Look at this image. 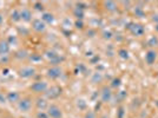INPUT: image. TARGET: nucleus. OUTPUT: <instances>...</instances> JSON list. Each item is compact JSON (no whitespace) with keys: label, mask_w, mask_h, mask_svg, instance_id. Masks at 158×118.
<instances>
[{"label":"nucleus","mask_w":158,"mask_h":118,"mask_svg":"<svg viewBox=\"0 0 158 118\" xmlns=\"http://www.w3.org/2000/svg\"><path fill=\"white\" fill-rule=\"evenodd\" d=\"M47 115L50 118H61L63 117V112L61 109L56 104H51L47 109Z\"/></svg>","instance_id":"1"},{"label":"nucleus","mask_w":158,"mask_h":118,"mask_svg":"<svg viewBox=\"0 0 158 118\" xmlns=\"http://www.w3.org/2000/svg\"><path fill=\"white\" fill-rule=\"evenodd\" d=\"M61 87L60 86H57V85H54V86H52L51 89H47V91H46V97L47 98H50V99H56V98H58L59 96L61 94Z\"/></svg>","instance_id":"2"},{"label":"nucleus","mask_w":158,"mask_h":118,"mask_svg":"<svg viewBox=\"0 0 158 118\" xmlns=\"http://www.w3.org/2000/svg\"><path fill=\"white\" fill-rule=\"evenodd\" d=\"M47 89L49 87H47V83L46 82H35V83H33V84L31 85V90L37 93L46 92Z\"/></svg>","instance_id":"3"},{"label":"nucleus","mask_w":158,"mask_h":118,"mask_svg":"<svg viewBox=\"0 0 158 118\" xmlns=\"http://www.w3.org/2000/svg\"><path fill=\"white\" fill-rule=\"evenodd\" d=\"M18 108L21 112H28L32 108V101L30 98H23L21 101H19Z\"/></svg>","instance_id":"4"},{"label":"nucleus","mask_w":158,"mask_h":118,"mask_svg":"<svg viewBox=\"0 0 158 118\" xmlns=\"http://www.w3.org/2000/svg\"><path fill=\"white\" fill-rule=\"evenodd\" d=\"M129 30H130L134 35H137V37H141V35H143L144 32H145L144 26L141 25V24H130Z\"/></svg>","instance_id":"5"},{"label":"nucleus","mask_w":158,"mask_h":118,"mask_svg":"<svg viewBox=\"0 0 158 118\" xmlns=\"http://www.w3.org/2000/svg\"><path fill=\"white\" fill-rule=\"evenodd\" d=\"M32 27L37 32H44L46 30V24L42 21V19H34L32 23Z\"/></svg>","instance_id":"6"},{"label":"nucleus","mask_w":158,"mask_h":118,"mask_svg":"<svg viewBox=\"0 0 158 118\" xmlns=\"http://www.w3.org/2000/svg\"><path fill=\"white\" fill-rule=\"evenodd\" d=\"M61 76V70L58 66H53V68H49L47 71V77L51 79H58L59 77Z\"/></svg>","instance_id":"7"},{"label":"nucleus","mask_w":158,"mask_h":118,"mask_svg":"<svg viewBox=\"0 0 158 118\" xmlns=\"http://www.w3.org/2000/svg\"><path fill=\"white\" fill-rule=\"evenodd\" d=\"M34 73H35V70L33 68H24L19 71V76L23 78H31L34 76Z\"/></svg>","instance_id":"8"},{"label":"nucleus","mask_w":158,"mask_h":118,"mask_svg":"<svg viewBox=\"0 0 158 118\" xmlns=\"http://www.w3.org/2000/svg\"><path fill=\"white\" fill-rule=\"evenodd\" d=\"M156 58H157V53L152 50L148 51V53L145 54V61H146L149 65H152V64L156 61Z\"/></svg>","instance_id":"9"},{"label":"nucleus","mask_w":158,"mask_h":118,"mask_svg":"<svg viewBox=\"0 0 158 118\" xmlns=\"http://www.w3.org/2000/svg\"><path fill=\"white\" fill-rule=\"evenodd\" d=\"M111 98H112V92H111V90H110L108 87H104L103 91H101V101H104V103H108V101H110Z\"/></svg>","instance_id":"10"},{"label":"nucleus","mask_w":158,"mask_h":118,"mask_svg":"<svg viewBox=\"0 0 158 118\" xmlns=\"http://www.w3.org/2000/svg\"><path fill=\"white\" fill-rule=\"evenodd\" d=\"M20 19L24 20V21H31V19H32V13H31V11L27 9H23V11L20 12Z\"/></svg>","instance_id":"11"},{"label":"nucleus","mask_w":158,"mask_h":118,"mask_svg":"<svg viewBox=\"0 0 158 118\" xmlns=\"http://www.w3.org/2000/svg\"><path fill=\"white\" fill-rule=\"evenodd\" d=\"M46 56H47V58L51 60V63H52V64H57V63H59V61H61V59H63V58H60V57H59V54L54 53V52H52V51H51V52L49 51Z\"/></svg>","instance_id":"12"},{"label":"nucleus","mask_w":158,"mask_h":118,"mask_svg":"<svg viewBox=\"0 0 158 118\" xmlns=\"http://www.w3.org/2000/svg\"><path fill=\"white\" fill-rule=\"evenodd\" d=\"M19 97H20L19 93L12 91V92H9L6 94V101L9 103H16V101H19Z\"/></svg>","instance_id":"13"},{"label":"nucleus","mask_w":158,"mask_h":118,"mask_svg":"<svg viewBox=\"0 0 158 118\" xmlns=\"http://www.w3.org/2000/svg\"><path fill=\"white\" fill-rule=\"evenodd\" d=\"M42 20L45 24H52V23L54 21V17H53V14H51V13H44L42 17Z\"/></svg>","instance_id":"14"},{"label":"nucleus","mask_w":158,"mask_h":118,"mask_svg":"<svg viewBox=\"0 0 158 118\" xmlns=\"http://www.w3.org/2000/svg\"><path fill=\"white\" fill-rule=\"evenodd\" d=\"M9 51V45L7 42H0V54H6Z\"/></svg>","instance_id":"15"},{"label":"nucleus","mask_w":158,"mask_h":118,"mask_svg":"<svg viewBox=\"0 0 158 118\" xmlns=\"http://www.w3.org/2000/svg\"><path fill=\"white\" fill-rule=\"evenodd\" d=\"M37 108L42 111L44 109L47 108V101H45L44 98H38V99H37Z\"/></svg>","instance_id":"16"},{"label":"nucleus","mask_w":158,"mask_h":118,"mask_svg":"<svg viewBox=\"0 0 158 118\" xmlns=\"http://www.w3.org/2000/svg\"><path fill=\"white\" fill-rule=\"evenodd\" d=\"M105 9H108V11H111V12L116 11L117 9L116 2H113V1H106V2H105Z\"/></svg>","instance_id":"17"},{"label":"nucleus","mask_w":158,"mask_h":118,"mask_svg":"<svg viewBox=\"0 0 158 118\" xmlns=\"http://www.w3.org/2000/svg\"><path fill=\"white\" fill-rule=\"evenodd\" d=\"M11 19H12L13 21H18V20H21V19H20V12H18L17 9H14V11L12 12V14H11Z\"/></svg>","instance_id":"18"},{"label":"nucleus","mask_w":158,"mask_h":118,"mask_svg":"<svg viewBox=\"0 0 158 118\" xmlns=\"http://www.w3.org/2000/svg\"><path fill=\"white\" fill-rule=\"evenodd\" d=\"M148 45L149 46H157L158 45V38L157 37H151L148 42Z\"/></svg>","instance_id":"19"},{"label":"nucleus","mask_w":158,"mask_h":118,"mask_svg":"<svg viewBox=\"0 0 158 118\" xmlns=\"http://www.w3.org/2000/svg\"><path fill=\"white\" fill-rule=\"evenodd\" d=\"M134 14L137 16V17H144V11H143V9L141 7H138V6H136V9H134Z\"/></svg>","instance_id":"20"},{"label":"nucleus","mask_w":158,"mask_h":118,"mask_svg":"<svg viewBox=\"0 0 158 118\" xmlns=\"http://www.w3.org/2000/svg\"><path fill=\"white\" fill-rule=\"evenodd\" d=\"M120 84H122V80L119 79V78H115L113 80H112V87H119L120 86Z\"/></svg>","instance_id":"21"},{"label":"nucleus","mask_w":158,"mask_h":118,"mask_svg":"<svg viewBox=\"0 0 158 118\" xmlns=\"http://www.w3.org/2000/svg\"><path fill=\"white\" fill-rule=\"evenodd\" d=\"M119 56H120L123 59L129 58V53H127V51H126V50H120V51H119Z\"/></svg>","instance_id":"22"},{"label":"nucleus","mask_w":158,"mask_h":118,"mask_svg":"<svg viewBox=\"0 0 158 118\" xmlns=\"http://www.w3.org/2000/svg\"><path fill=\"white\" fill-rule=\"evenodd\" d=\"M37 118H50V117H49L47 112H44V111H39V112L37 113Z\"/></svg>","instance_id":"23"},{"label":"nucleus","mask_w":158,"mask_h":118,"mask_svg":"<svg viewBox=\"0 0 158 118\" xmlns=\"http://www.w3.org/2000/svg\"><path fill=\"white\" fill-rule=\"evenodd\" d=\"M84 118H96V113H94L93 111H87V112L85 113Z\"/></svg>","instance_id":"24"},{"label":"nucleus","mask_w":158,"mask_h":118,"mask_svg":"<svg viewBox=\"0 0 158 118\" xmlns=\"http://www.w3.org/2000/svg\"><path fill=\"white\" fill-rule=\"evenodd\" d=\"M75 14L77 16V18H79V19H82V18H83V16H84L83 11H82V9H79L78 7H77V9L75 11Z\"/></svg>","instance_id":"25"},{"label":"nucleus","mask_w":158,"mask_h":118,"mask_svg":"<svg viewBox=\"0 0 158 118\" xmlns=\"http://www.w3.org/2000/svg\"><path fill=\"white\" fill-rule=\"evenodd\" d=\"M77 105H78V108H80V109H86V103H85V101H84L83 99L78 101Z\"/></svg>","instance_id":"26"},{"label":"nucleus","mask_w":158,"mask_h":118,"mask_svg":"<svg viewBox=\"0 0 158 118\" xmlns=\"http://www.w3.org/2000/svg\"><path fill=\"white\" fill-rule=\"evenodd\" d=\"M34 6H35V9H38V11H42V9H44V7H42V4H39V2H35V4H34Z\"/></svg>","instance_id":"27"},{"label":"nucleus","mask_w":158,"mask_h":118,"mask_svg":"<svg viewBox=\"0 0 158 118\" xmlns=\"http://www.w3.org/2000/svg\"><path fill=\"white\" fill-rule=\"evenodd\" d=\"M123 115H124V109L120 108L119 109V115H118V118H123Z\"/></svg>","instance_id":"28"},{"label":"nucleus","mask_w":158,"mask_h":118,"mask_svg":"<svg viewBox=\"0 0 158 118\" xmlns=\"http://www.w3.org/2000/svg\"><path fill=\"white\" fill-rule=\"evenodd\" d=\"M75 25H77V27L82 28V27H83V23H82V21H77V24H75Z\"/></svg>","instance_id":"29"},{"label":"nucleus","mask_w":158,"mask_h":118,"mask_svg":"<svg viewBox=\"0 0 158 118\" xmlns=\"http://www.w3.org/2000/svg\"><path fill=\"white\" fill-rule=\"evenodd\" d=\"M105 35H104V37H105V38H108V39H110V38H111V32H105Z\"/></svg>","instance_id":"30"},{"label":"nucleus","mask_w":158,"mask_h":118,"mask_svg":"<svg viewBox=\"0 0 158 118\" xmlns=\"http://www.w3.org/2000/svg\"><path fill=\"white\" fill-rule=\"evenodd\" d=\"M5 99H6V98H5V97H4V96L0 93V103H4V101H5Z\"/></svg>","instance_id":"31"},{"label":"nucleus","mask_w":158,"mask_h":118,"mask_svg":"<svg viewBox=\"0 0 158 118\" xmlns=\"http://www.w3.org/2000/svg\"><path fill=\"white\" fill-rule=\"evenodd\" d=\"M152 20H153L155 23H157V24H158V14H157V16H155V17L152 18Z\"/></svg>","instance_id":"32"},{"label":"nucleus","mask_w":158,"mask_h":118,"mask_svg":"<svg viewBox=\"0 0 158 118\" xmlns=\"http://www.w3.org/2000/svg\"><path fill=\"white\" fill-rule=\"evenodd\" d=\"M1 23H2V17L0 16V24H1Z\"/></svg>","instance_id":"33"},{"label":"nucleus","mask_w":158,"mask_h":118,"mask_svg":"<svg viewBox=\"0 0 158 118\" xmlns=\"http://www.w3.org/2000/svg\"><path fill=\"white\" fill-rule=\"evenodd\" d=\"M155 28H156V31H158V24H157V26H156V27H155Z\"/></svg>","instance_id":"34"},{"label":"nucleus","mask_w":158,"mask_h":118,"mask_svg":"<svg viewBox=\"0 0 158 118\" xmlns=\"http://www.w3.org/2000/svg\"><path fill=\"white\" fill-rule=\"evenodd\" d=\"M103 118H106V117H103Z\"/></svg>","instance_id":"35"},{"label":"nucleus","mask_w":158,"mask_h":118,"mask_svg":"<svg viewBox=\"0 0 158 118\" xmlns=\"http://www.w3.org/2000/svg\"><path fill=\"white\" fill-rule=\"evenodd\" d=\"M157 78H158V77H157Z\"/></svg>","instance_id":"36"}]
</instances>
